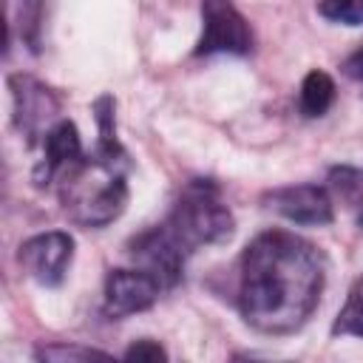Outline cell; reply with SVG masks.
I'll list each match as a JSON object with an SVG mask.
<instances>
[{
    "label": "cell",
    "mask_w": 363,
    "mask_h": 363,
    "mask_svg": "<svg viewBox=\"0 0 363 363\" xmlns=\"http://www.w3.org/2000/svg\"><path fill=\"white\" fill-rule=\"evenodd\" d=\"M323 284L326 261L312 241L264 230L238 261V312L261 335H292L315 312Z\"/></svg>",
    "instance_id": "1"
},
{
    "label": "cell",
    "mask_w": 363,
    "mask_h": 363,
    "mask_svg": "<svg viewBox=\"0 0 363 363\" xmlns=\"http://www.w3.org/2000/svg\"><path fill=\"white\" fill-rule=\"evenodd\" d=\"M128 153H82L71 162L60 179V201L71 221L82 227H105L116 221L128 207Z\"/></svg>",
    "instance_id": "2"
},
{
    "label": "cell",
    "mask_w": 363,
    "mask_h": 363,
    "mask_svg": "<svg viewBox=\"0 0 363 363\" xmlns=\"http://www.w3.org/2000/svg\"><path fill=\"white\" fill-rule=\"evenodd\" d=\"M233 230L235 218L213 179H190L173 201L167 218L153 227V233L184 261L201 247L230 241Z\"/></svg>",
    "instance_id": "3"
},
{
    "label": "cell",
    "mask_w": 363,
    "mask_h": 363,
    "mask_svg": "<svg viewBox=\"0 0 363 363\" xmlns=\"http://www.w3.org/2000/svg\"><path fill=\"white\" fill-rule=\"evenodd\" d=\"M11 94V122L26 136L28 145L43 142L54 122H60V96L54 88L40 82L31 74H11L9 77Z\"/></svg>",
    "instance_id": "4"
},
{
    "label": "cell",
    "mask_w": 363,
    "mask_h": 363,
    "mask_svg": "<svg viewBox=\"0 0 363 363\" xmlns=\"http://www.w3.org/2000/svg\"><path fill=\"white\" fill-rule=\"evenodd\" d=\"M201 37L196 43L199 57L235 54L247 57L255 45L247 17L233 6V0H201Z\"/></svg>",
    "instance_id": "5"
},
{
    "label": "cell",
    "mask_w": 363,
    "mask_h": 363,
    "mask_svg": "<svg viewBox=\"0 0 363 363\" xmlns=\"http://www.w3.org/2000/svg\"><path fill=\"white\" fill-rule=\"evenodd\" d=\"M23 272L40 286H60L74 261V238L65 230H48L26 238L17 250Z\"/></svg>",
    "instance_id": "6"
},
{
    "label": "cell",
    "mask_w": 363,
    "mask_h": 363,
    "mask_svg": "<svg viewBox=\"0 0 363 363\" xmlns=\"http://www.w3.org/2000/svg\"><path fill=\"white\" fill-rule=\"evenodd\" d=\"M164 292L162 281L142 269V267H122V269H111L105 278V301L102 309L108 318H128L136 312L150 309L159 295Z\"/></svg>",
    "instance_id": "7"
},
{
    "label": "cell",
    "mask_w": 363,
    "mask_h": 363,
    "mask_svg": "<svg viewBox=\"0 0 363 363\" xmlns=\"http://www.w3.org/2000/svg\"><path fill=\"white\" fill-rule=\"evenodd\" d=\"M264 204L284 216L292 224H303V227H326L335 221V201L329 196V190L323 184H286V187H275L264 196Z\"/></svg>",
    "instance_id": "8"
},
{
    "label": "cell",
    "mask_w": 363,
    "mask_h": 363,
    "mask_svg": "<svg viewBox=\"0 0 363 363\" xmlns=\"http://www.w3.org/2000/svg\"><path fill=\"white\" fill-rule=\"evenodd\" d=\"M40 145H43V159L34 167V184L37 187H45L48 182H54L71 162H77L82 156V139H79V130L71 119L54 122Z\"/></svg>",
    "instance_id": "9"
},
{
    "label": "cell",
    "mask_w": 363,
    "mask_h": 363,
    "mask_svg": "<svg viewBox=\"0 0 363 363\" xmlns=\"http://www.w3.org/2000/svg\"><path fill=\"white\" fill-rule=\"evenodd\" d=\"M298 102H301V113L303 116H309V119L323 116L335 102V79L326 71H318V68L309 71L303 77V82H301Z\"/></svg>",
    "instance_id": "10"
},
{
    "label": "cell",
    "mask_w": 363,
    "mask_h": 363,
    "mask_svg": "<svg viewBox=\"0 0 363 363\" xmlns=\"http://www.w3.org/2000/svg\"><path fill=\"white\" fill-rule=\"evenodd\" d=\"M332 335H352V337H363V275L354 278V284L346 292V301L332 323Z\"/></svg>",
    "instance_id": "11"
},
{
    "label": "cell",
    "mask_w": 363,
    "mask_h": 363,
    "mask_svg": "<svg viewBox=\"0 0 363 363\" xmlns=\"http://www.w3.org/2000/svg\"><path fill=\"white\" fill-rule=\"evenodd\" d=\"M332 190L346 201V207L354 213V221L363 227V173L354 167H335L329 173Z\"/></svg>",
    "instance_id": "12"
},
{
    "label": "cell",
    "mask_w": 363,
    "mask_h": 363,
    "mask_svg": "<svg viewBox=\"0 0 363 363\" xmlns=\"http://www.w3.org/2000/svg\"><path fill=\"white\" fill-rule=\"evenodd\" d=\"M43 23H45V0H20V11H17L20 40L28 45L31 54H40L43 48Z\"/></svg>",
    "instance_id": "13"
},
{
    "label": "cell",
    "mask_w": 363,
    "mask_h": 363,
    "mask_svg": "<svg viewBox=\"0 0 363 363\" xmlns=\"http://www.w3.org/2000/svg\"><path fill=\"white\" fill-rule=\"evenodd\" d=\"M37 360H57V363H85V360H111L108 352L94 349V346H79V343H45L34 352Z\"/></svg>",
    "instance_id": "14"
},
{
    "label": "cell",
    "mask_w": 363,
    "mask_h": 363,
    "mask_svg": "<svg viewBox=\"0 0 363 363\" xmlns=\"http://www.w3.org/2000/svg\"><path fill=\"white\" fill-rule=\"evenodd\" d=\"M318 11L340 26H363V0H320Z\"/></svg>",
    "instance_id": "15"
},
{
    "label": "cell",
    "mask_w": 363,
    "mask_h": 363,
    "mask_svg": "<svg viewBox=\"0 0 363 363\" xmlns=\"http://www.w3.org/2000/svg\"><path fill=\"white\" fill-rule=\"evenodd\" d=\"M122 357H125V360H167V352H164V346H159L156 340L142 337V340L130 343Z\"/></svg>",
    "instance_id": "16"
},
{
    "label": "cell",
    "mask_w": 363,
    "mask_h": 363,
    "mask_svg": "<svg viewBox=\"0 0 363 363\" xmlns=\"http://www.w3.org/2000/svg\"><path fill=\"white\" fill-rule=\"evenodd\" d=\"M343 71H346V77H352V79H357V82L363 85V45H360L354 54H349V57H346Z\"/></svg>",
    "instance_id": "17"
}]
</instances>
